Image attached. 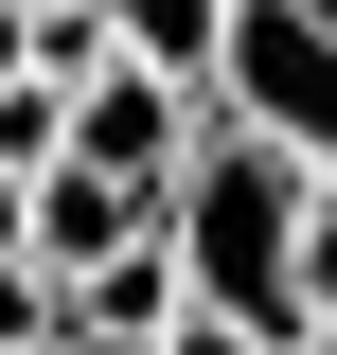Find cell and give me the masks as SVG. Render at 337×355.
<instances>
[{
	"label": "cell",
	"mask_w": 337,
	"mask_h": 355,
	"mask_svg": "<svg viewBox=\"0 0 337 355\" xmlns=\"http://www.w3.org/2000/svg\"><path fill=\"white\" fill-rule=\"evenodd\" d=\"M284 355H337V320H302V338H284Z\"/></svg>",
	"instance_id": "9"
},
{
	"label": "cell",
	"mask_w": 337,
	"mask_h": 355,
	"mask_svg": "<svg viewBox=\"0 0 337 355\" xmlns=\"http://www.w3.org/2000/svg\"><path fill=\"white\" fill-rule=\"evenodd\" d=\"M160 355H266V338H231V320H178V338H160Z\"/></svg>",
	"instance_id": "8"
},
{
	"label": "cell",
	"mask_w": 337,
	"mask_h": 355,
	"mask_svg": "<svg viewBox=\"0 0 337 355\" xmlns=\"http://www.w3.org/2000/svg\"><path fill=\"white\" fill-rule=\"evenodd\" d=\"M196 107L337 178V0H231V18H213V71H196Z\"/></svg>",
	"instance_id": "2"
},
{
	"label": "cell",
	"mask_w": 337,
	"mask_h": 355,
	"mask_svg": "<svg viewBox=\"0 0 337 355\" xmlns=\"http://www.w3.org/2000/svg\"><path fill=\"white\" fill-rule=\"evenodd\" d=\"M196 125H213V107H196L178 71H142V53H107V71L71 89V142H53V160H71V178H125V196H178V160H196Z\"/></svg>",
	"instance_id": "3"
},
{
	"label": "cell",
	"mask_w": 337,
	"mask_h": 355,
	"mask_svg": "<svg viewBox=\"0 0 337 355\" xmlns=\"http://www.w3.org/2000/svg\"><path fill=\"white\" fill-rule=\"evenodd\" d=\"M302 320H337V178H320V214H302Z\"/></svg>",
	"instance_id": "7"
},
{
	"label": "cell",
	"mask_w": 337,
	"mask_h": 355,
	"mask_svg": "<svg viewBox=\"0 0 337 355\" xmlns=\"http://www.w3.org/2000/svg\"><path fill=\"white\" fill-rule=\"evenodd\" d=\"M302 214H320V160H284V142H249V125H196V160H178V196H160L178 320H231V338L284 355L302 338Z\"/></svg>",
	"instance_id": "1"
},
{
	"label": "cell",
	"mask_w": 337,
	"mask_h": 355,
	"mask_svg": "<svg viewBox=\"0 0 337 355\" xmlns=\"http://www.w3.org/2000/svg\"><path fill=\"white\" fill-rule=\"evenodd\" d=\"M71 320H89V338H178V249H160V231L107 249V266L71 284Z\"/></svg>",
	"instance_id": "5"
},
{
	"label": "cell",
	"mask_w": 337,
	"mask_h": 355,
	"mask_svg": "<svg viewBox=\"0 0 337 355\" xmlns=\"http://www.w3.org/2000/svg\"><path fill=\"white\" fill-rule=\"evenodd\" d=\"M142 231H160V196H125V178H71V160L36 178V266H53V284H89V266L142 249Z\"/></svg>",
	"instance_id": "4"
},
{
	"label": "cell",
	"mask_w": 337,
	"mask_h": 355,
	"mask_svg": "<svg viewBox=\"0 0 337 355\" xmlns=\"http://www.w3.org/2000/svg\"><path fill=\"white\" fill-rule=\"evenodd\" d=\"M89 18H107V53H142V71H178V89H196V71H213V18H231V0H89Z\"/></svg>",
	"instance_id": "6"
}]
</instances>
